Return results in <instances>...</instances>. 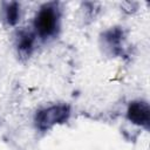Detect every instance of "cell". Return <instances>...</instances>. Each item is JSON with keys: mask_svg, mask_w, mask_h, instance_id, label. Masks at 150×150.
Instances as JSON below:
<instances>
[{"mask_svg": "<svg viewBox=\"0 0 150 150\" xmlns=\"http://www.w3.org/2000/svg\"><path fill=\"white\" fill-rule=\"evenodd\" d=\"M60 12L55 2L42 5L36 12L33 20V32L42 40L50 39L56 35L59 30Z\"/></svg>", "mask_w": 150, "mask_h": 150, "instance_id": "1", "label": "cell"}, {"mask_svg": "<svg viewBox=\"0 0 150 150\" xmlns=\"http://www.w3.org/2000/svg\"><path fill=\"white\" fill-rule=\"evenodd\" d=\"M4 9H5L4 11L5 21L9 26H15L20 20V4L15 1L8 2L6 4Z\"/></svg>", "mask_w": 150, "mask_h": 150, "instance_id": "6", "label": "cell"}, {"mask_svg": "<svg viewBox=\"0 0 150 150\" xmlns=\"http://www.w3.org/2000/svg\"><path fill=\"white\" fill-rule=\"evenodd\" d=\"M35 33L32 30L22 29L18 33L16 36V49L20 56L22 57H29L34 49V43H35Z\"/></svg>", "mask_w": 150, "mask_h": 150, "instance_id": "4", "label": "cell"}, {"mask_svg": "<svg viewBox=\"0 0 150 150\" xmlns=\"http://www.w3.org/2000/svg\"><path fill=\"white\" fill-rule=\"evenodd\" d=\"M70 107L66 103L53 104L39 109L34 115L35 128L40 131H48L55 125L64 124L70 118Z\"/></svg>", "mask_w": 150, "mask_h": 150, "instance_id": "2", "label": "cell"}, {"mask_svg": "<svg viewBox=\"0 0 150 150\" xmlns=\"http://www.w3.org/2000/svg\"><path fill=\"white\" fill-rule=\"evenodd\" d=\"M127 120L132 124L149 129L150 125V107L146 101L136 100L129 103L127 111H125Z\"/></svg>", "mask_w": 150, "mask_h": 150, "instance_id": "3", "label": "cell"}, {"mask_svg": "<svg viewBox=\"0 0 150 150\" xmlns=\"http://www.w3.org/2000/svg\"><path fill=\"white\" fill-rule=\"evenodd\" d=\"M103 38V42L104 45L114 53L117 54L121 52V45L123 42V38H124V33L123 29L120 27H111L110 29L105 30L102 35Z\"/></svg>", "mask_w": 150, "mask_h": 150, "instance_id": "5", "label": "cell"}]
</instances>
